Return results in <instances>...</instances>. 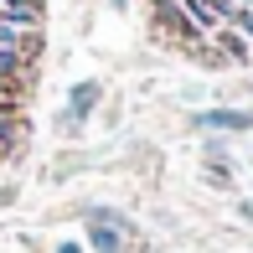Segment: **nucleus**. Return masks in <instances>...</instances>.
Masks as SVG:
<instances>
[{
	"label": "nucleus",
	"instance_id": "nucleus-3",
	"mask_svg": "<svg viewBox=\"0 0 253 253\" xmlns=\"http://www.w3.org/2000/svg\"><path fill=\"white\" fill-rule=\"evenodd\" d=\"M155 5V21L170 31V37H181V42H202V31L191 26V16L181 10V0H150Z\"/></svg>",
	"mask_w": 253,
	"mask_h": 253
},
{
	"label": "nucleus",
	"instance_id": "nucleus-12",
	"mask_svg": "<svg viewBox=\"0 0 253 253\" xmlns=\"http://www.w3.org/2000/svg\"><path fill=\"white\" fill-rule=\"evenodd\" d=\"M233 5H253V0H233Z\"/></svg>",
	"mask_w": 253,
	"mask_h": 253
},
{
	"label": "nucleus",
	"instance_id": "nucleus-6",
	"mask_svg": "<svg viewBox=\"0 0 253 253\" xmlns=\"http://www.w3.org/2000/svg\"><path fill=\"white\" fill-rule=\"evenodd\" d=\"M88 248H93V253H124V233H114V227H98V222H88Z\"/></svg>",
	"mask_w": 253,
	"mask_h": 253
},
{
	"label": "nucleus",
	"instance_id": "nucleus-8",
	"mask_svg": "<svg viewBox=\"0 0 253 253\" xmlns=\"http://www.w3.org/2000/svg\"><path fill=\"white\" fill-rule=\"evenodd\" d=\"M26 67V52H16V47H0V83H10V78Z\"/></svg>",
	"mask_w": 253,
	"mask_h": 253
},
{
	"label": "nucleus",
	"instance_id": "nucleus-10",
	"mask_svg": "<svg viewBox=\"0 0 253 253\" xmlns=\"http://www.w3.org/2000/svg\"><path fill=\"white\" fill-rule=\"evenodd\" d=\"M238 217H243V222H253V202H238Z\"/></svg>",
	"mask_w": 253,
	"mask_h": 253
},
{
	"label": "nucleus",
	"instance_id": "nucleus-11",
	"mask_svg": "<svg viewBox=\"0 0 253 253\" xmlns=\"http://www.w3.org/2000/svg\"><path fill=\"white\" fill-rule=\"evenodd\" d=\"M52 253H83V243H57Z\"/></svg>",
	"mask_w": 253,
	"mask_h": 253
},
{
	"label": "nucleus",
	"instance_id": "nucleus-2",
	"mask_svg": "<svg viewBox=\"0 0 253 253\" xmlns=\"http://www.w3.org/2000/svg\"><path fill=\"white\" fill-rule=\"evenodd\" d=\"M181 10L191 16V26H197L202 37H212V31L227 26V0H181Z\"/></svg>",
	"mask_w": 253,
	"mask_h": 253
},
{
	"label": "nucleus",
	"instance_id": "nucleus-7",
	"mask_svg": "<svg viewBox=\"0 0 253 253\" xmlns=\"http://www.w3.org/2000/svg\"><path fill=\"white\" fill-rule=\"evenodd\" d=\"M227 31H238L243 42H253V5H227Z\"/></svg>",
	"mask_w": 253,
	"mask_h": 253
},
{
	"label": "nucleus",
	"instance_id": "nucleus-9",
	"mask_svg": "<svg viewBox=\"0 0 253 253\" xmlns=\"http://www.w3.org/2000/svg\"><path fill=\"white\" fill-rule=\"evenodd\" d=\"M207 181H212V186H233V170H227V166H207Z\"/></svg>",
	"mask_w": 253,
	"mask_h": 253
},
{
	"label": "nucleus",
	"instance_id": "nucleus-4",
	"mask_svg": "<svg viewBox=\"0 0 253 253\" xmlns=\"http://www.w3.org/2000/svg\"><path fill=\"white\" fill-rule=\"evenodd\" d=\"M98 98H103V88L88 78V83H73V93H67V124H78V119H88V114L98 109Z\"/></svg>",
	"mask_w": 253,
	"mask_h": 253
},
{
	"label": "nucleus",
	"instance_id": "nucleus-5",
	"mask_svg": "<svg viewBox=\"0 0 253 253\" xmlns=\"http://www.w3.org/2000/svg\"><path fill=\"white\" fill-rule=\"evenodd\" d=\"M212 47H217V57H222V62H248V42L238 37V31H212Z\"/></svg>",
	"mask_w": 253,
	"mask_h": 253
},
{
	"label": "nucleus",
	"instance_id": "nucleus-1",
	"mask_svg": "<svg viewBox=\"0 0 253 253\" xmlns=\"http://www.w3.org/2000/svg\"><path fill=\"white\" fill-rule=\"evenodd\" d=\"M191 124L207 129V134H248L253 114L248 109H202V114H191Z\"/></svg>",
	"mask_w": 253,
	"mask_h": 253
}]
</instances>
